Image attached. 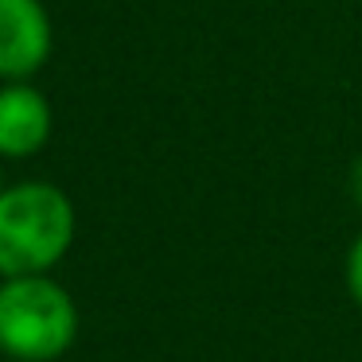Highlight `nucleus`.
<instances>
[{
  "label": "nucleus",
  "instance_id": "nucleus-7",
  "mask_svg": "<svg viewBox=\"0 0 362 362\" xmlns=\"http://www.w3.org/2000/svg\"><path fill=\"white\" fill-rule=\"evenodd\" d=\"M4 187H8V183H4V175H0V191H4Z\"/></svg>",
  "mask_w": 362,
  "mask_h": 362
},
{
  "label": "nucleus",
  "instance_id": "nucleus-4",
  "mask_svg": "<svg viewBox=\"0 0 362 362\" xmlns=\"http://www.w3.org/2000/svg\"><path fill=\"white\" fill-rule=\"evenodd\" d=\"M55 136V110L32 78L0 82V160H32Z\"/></svg>",
  "mask_w": 362,
  "mask_h": 362
},
{
  "label": "nucleus",
  "instance_id": "nucleus-5",
  "mask_svg": "<svg viewBox=\"0 0 362 362\" xmlns=\"http://www.w3.org/2000/svg\"><path fill=\"white\" fill-rule=\"evenodd\" d=\"M343 281H346V296L354 300V308L362 312V230L354 234V242L346 245L343 257Z\"/></svg>",
  "mask_w": 362,
  "mask_h": 362
},
{
  "label": "nucleus",
  "instance_id": "nucleus-1",
  "mask_svg": "<svg viewBox=\"0 0 362 362\" xmlns=\"http://www.w3.org/2000/svg\"><path fill=\"white\" fill-rule=\"evenodd\" d=\"M78 238V211L51 180H20L0 191V276L55 273Z\"/></svg>",
  "mask_w": 362,
  "mask_h": 362
},
{
  "label": "nucleus",
  "instance_id": "nucleus-2",
  "mask_svg": "<svg viewBox=\"0 0 362 362\" xmlns=\"http://www.w3.org/2000/svg\"><path fill=\"white\" fill-rule=\"evenodd\" d=\"M82 331L78 300L51 273L0 276V354L12 362H59Z\"/></svg>",
  "mask_w": 362,
  "mask_h": 362
},
{
  "label": "nucleus",
  "instance_id": "nucleus-6",
  "mask_svg": "<svg viewBox=\"0 0 362 362\" xmlns=\"http://www.w3.org/2000/svg\"><path fill=\"white\" fill-rule=\"evenodd\" d=\"M346 195H351V203L362 211V152L354 156L351 172H346Z\"/></svg>",
  "mask_w": 362,
  "mask_h": 362
},
{
  "label": "nucleus",
  "instance_id": "nucleus-3",
  "mask_svg": "<svg viewBox=\"0 0 362 362\" xmlns=\"http://www.w3.org/2000/svg\"><path fill=\"white\" fill-rule=\"evenodd\" d=\"M55 24L43 0H0V82L35 78L51 63Z\"/></svg>",
  "mask_w": 362,
  "mask_h": 362
}]
</instances>
